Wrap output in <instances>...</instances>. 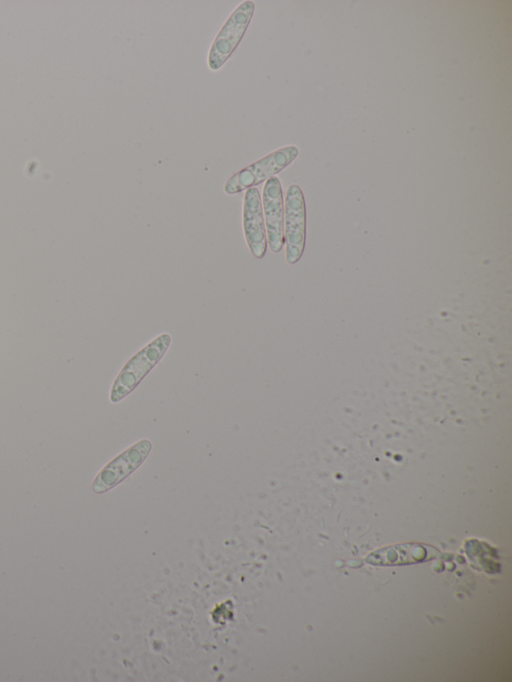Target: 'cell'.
<instances>
[{"label": "cell", "instance_id": "obj_1", "mask_svg": "<svg viewBox=\"0 0 512 682\" xmlns=\"http://www.w3.org/2000/svg\"><path fill=\"white\" fill-rule=\"evenodd\" d=\"M170 343L171 336L168 333H162L132 356L123 366L112 385L111 402H118L133 391L161 360Z\"/></svg>", "mask_w": 512, "mask_h": 682}, {"label": "cell", "instance_id": "obj_2", "mask_svg": "<svg viewBox=\"0 0 512 682\" xmlns=\"http://www.w3.org/2000/svg\"><path fill=\"white\" fill-rule=\"evenodd\" d=\"M294 145L279 148L232 174L224 184L228 195L238 194L276 176L298 156Z\"/></svg>", "mask_w": 512, "mask_h": 682}, {"label": "cell", "instance_id": "obj_3", "mask_svg": "<svg viewBox=\"0 0 512 682\" xmlns=\"http://www.w3.org/2000/svg\"><path fill=\"white\" fill-rule=\"evenodd\" d=\"M254 11V3L245 0L229 15L208 52L207 64L211 70H219L236 50L247 31Z\"/></svg>", "mask_w": 512, "mask_h": 682}, {"label": "cell", "instance_id": "obj_4", "mask_svg": "<svg viewBox=\"0 0 512 682\" xmlns=\"http://www.w3.org/2000/svg\"><path fill=\"white\" fill-rule=\"evenodd\" d=\"M306 240V209L301 188L288 187L284 201V244L286 262L293 265L301 258Z\"/></svg>", "mask_w": 512, "mask_h": 682}, {"label": "cell", "instance_id": "obj_5", "mask_svg": "<svg viewBox=\"0 0 512 682\" xmlns=\"http://www.w3.org/2000/svg\"><path fill=\"white\" fill-rule=\"evenodd\" d=\"M261 199L267 245L273 253H279L284 246V198L277 176L265 181Z\"/></svg>", "mask_w": 512, "mask_h": 682}, {"label": "cell", "instance_id": "obj_6", "mask_svg": "<svg viewBox=\"0 0 512 682\" xmlns=\"http://www.w3.org/2000/svg\"><path fill=\"white\" fill-rule=\"evenodd\" d=\"M151 448L152 444L148 439H143L130 446L97 475L92 485L93 491L103 493L120 483L142 464Z\"/></svg>", "mask_w": 512, "mask_h": 682}, {"label": "cell", "instance_id": "obj_7", "mask_svg": "<svg viewBox=\"0 0 512 682\" xmlns=\"http://www.w3.org/2000/svg\"><path fill=\"white\" fill-rule=\"evenodd\" d=\"M242 224L246 244L257 259L265 256L267 237L263 216L262 199L257 187L245 190L242 209Z\"/></svg>", "mask_w": 512, "mask_h": 682}, {"label": "cell", "instance_id": "obj_8", "mask_svg": "<svg viewBox=\"0 0 512 682\" xmlns=\"http://www.w3.org/2000/svg\"><path fill=\"white\" fill-rule=\"evenodd\" d=\"M439 555L436 548L420 543H404L378 549L366 562L378 566L412 564L427 561Z\"/></svg>", "mask_w": 512, "mask_h": 682}]
</instances>
